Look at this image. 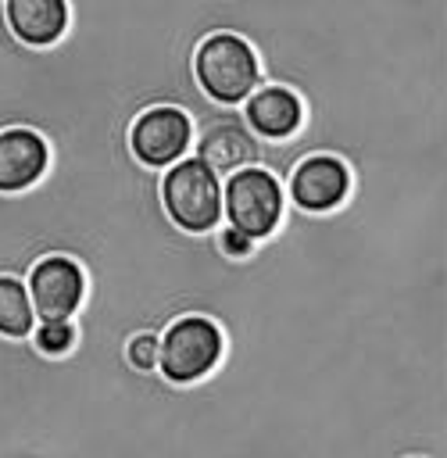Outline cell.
Here are the masks:
<instances>
[{
    "instance_id": "cell-1",
    "label": "cell",
    "mask_w": 447,
    "mask_h": 458,
    "mask_svg": "<svg viewBox=\"0 0 447 458\" xmlns=\"http://www.w3.org/2000/svg\"><path fill=\"white\" fill-rule=\"evenodd\" d=\"M193 72L200 89L218 104L250 100L257 82V57L250 43L236 32H211L193 57Z\"/></svg>"
},
{
    "instance_id": "cell-2",
    "label": "cell",
    "mask_w": 447,
    "mask_h": 458,
    "mask_svg": "<svg viewBox=\"0 0 447 458\" xmlns=\"http://www.w3.org/2000/svg\"><path fill=\"white\" fill-rule=\"evenodd\" d=\"M161 197H164L168 218L186 233L215 229L222 218V208H225L218 175L200 157H186V161L172 165L161 182Z\"/></svg>"
},
{
    "instance_id": "cell-3",
    "label": "cell",
    "mask_w": 447,
    "mask_h": 458,
    "mask_svg": "<svg viewBox=\"0 0 447 458\" xmlns=\"http://www.w3.org/2000/svg\"><path fill=\"white\" fill-rule=\"evenodd\" d=\"M222 358V329L204 315H182L161 336L157 365L172 383H197Z\"/></svg>"
},
{
    "instance_id": "cell-4",
    "label": "cell",
    "mask_w": 447,
    "mask_h": 458,
    "mask_svg": "<svg viewBox=\"0 0 447 458\" xmlns=\"http://www.w3.org/2000/svg\"><path fill=\"white\" fill-rule=\"evenodd\" d=\"M222 204H225L232 229H240L250 240H261L283 218V186L275 182L272 172L250 165V168H240L229 175Z\"/></svg>"
},
{
    "instance_id": "cell-5",
    "label": "cell",
    "mask_w": 447,
    "mask_h": 458,
    "mask_svg": "<svg viewBox=\"0 0 447 458\" xmlns=\"http://www.w3.org/2000/svg\"><path fill=\"white\" fill-rule=\"evenodd\" d=\"M190 136H193V125H190V114L179 111V107H150L143 111L132 129H129V147L132 154L150 165V168H168V165H179L182 150L190 147Z\"/></svg>"
},
{
    "instance_id": "cell-6",
    "label": "cell",
    "mask_w": 447,
    "mask_h": 458,
    "mask_svg": "<svg viewBox=\"0 0 447 458\" xmlns=\"http://www.w3.org/2000/svg\"><path fill=\"white\" fill-rule=\"evenodd\" d=\"M82 268L64 254H50L29 272V297L43 322H68V315H75V308L82 304Z\"/></svg>"
},
{
    "instance_id": "cell-7",
    "label": "cell",
    "mask_w": 447,
    "mask_h": 458,
    "mask_svg": "<svg viewBox=\"0 0 447 458\" xmlns=\"http://www.w3.org/2000/svg\"><path fill=\"white\" fill-rule=\"evenodd\" d=\"M350 190V172L333 154L304 157L290 175V197L304 211H333Z\"/></svg>"
},
{
    "instance_id": "cell-8",
    "label": "cell",
    "mask_w": 447,
    "mask_h": 458,
    "mask_svg": "<svg viewBox=\"0 0 447 458\" xmlns=\"http://www.w3.org/2000/svg\"><path fill=\"white\" fill-rule=\"evenodd\" d=\"M50 150L46 140L32 129H4L0 132V193L29 190L46 172Z\"/></svg>"
},
{
    "instance_id": "cell-9",
    "label": "cell",
    "mask_w": 447,
    "mask_h": 458,
    "mask_svg": "<svg viewBox=\"0 0 447 458\" xmlns=\"http://www.w3.org/2000/svg\"><path fill=\"white\" fill-rule=\"evenodd\" d=\"M247 122L257 136L265 140H286L300 129L304 122V107L297 100L293 89L286 86H265V89H254L250 100H247Z\"/></svg>"
},
{
    "instance_id": "cell-10",
    "label": "cell",
    "mask_w": 447,
    "mask_h": 458,
    "mask_svg": "<svg viewBox=\"0 0 447 458\" xmlns=\"http://www.w3.org/2000/svg\"><path fill=\"white\" fill-rule=\"evenodd\" d=\"M11 32L29 47H46L61 39L68 25V7L61 0H11L7 4Z\"/></svg>"
},
{
    "instance_id": "cell-11",
    "label": "cell",
    "mask_w": 447,
    "mask_h": 458,
    "mask_svg": "<svg viewBox=\"0 0 447 458\" xmlns=\"http://www.w3.org/2000/svg\"><path fill=\"white\" fill-rule=\"evenodd\" d=\"M197 157L218 175V172H240L254 161V136L232 122H218L211 125L200 143H197Z\"/></svg>"
},
{
    "instance_id": "cell-12",
    "label": "cell",
    "mask_w": 447,
    "mask_h": 458,
    "mask_svg": "<svg viewBox=\"0 0 447 458\" xmlns=\"http://www.w3.org/2000/svg\"><path fill=\"white\" fill-rule=\"evenodd\" d=\"M36 322V308L29 286L14 276H0V336H29Z\"/></svg>"
},
{
    "instance_id": "cell-13",
    "label": "cell",
    "mask_w": 447,
    "mask_h": 458,
    "mask_svg": "<svg viewBox=\"0 0 447 458\" xmlns=\"http://www.w3.org/2000/svg\"><path fill=\"white\" fill-rule=\"evenodd\" d=\"M72 344H75V329H72V322H43L39 329H36V347L43 351V354H68L72 351Z\"/></svg>"
},
{
    "instance_id": "cell-14",
    "label": "cell",
    "mask_w": 447,
    "mask_h": 458,
    "mask_svg": "<svg viewBox=\"0 0 447 458\" xmlns=\"http://www.w3.org/2000/svg\"><path fill=\"white\" fill-rule=\"evenodd\" d=\"M125 354H129V365H132V369H154V365H157V354H161V340L150 336V333H136V336L129 340Z\"/></svg>"
},
{
    "instance_id": "cell-15",
    "label": "cell",
    "mask_w": 447,
    "mask_h": 458,
    "mask_svg": "<svg viewBox=\"0 0 447 458\" xmlns=\"http://www.w3.org/2000/svg\"><path fill=\"white\" fill-rule=\"evenodd\" d=\"M222 250H225V254H232V258H247V254L254 250V240L229 225V229L222 233Z\"/></svg>"
}]
</instances>
